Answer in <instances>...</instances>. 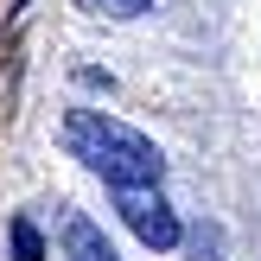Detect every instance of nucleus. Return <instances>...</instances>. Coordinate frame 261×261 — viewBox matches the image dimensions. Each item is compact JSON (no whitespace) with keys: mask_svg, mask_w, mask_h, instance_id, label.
I'll return each instance as SVG.
<instances>
[{"mask_svg":"<svg viewBox=\"0 0 261 261\" xmlns=\"http://www.w3.org/2000/svg\"><path fill=\"white\" fill-rule=\"evenodd\" d=\"M64 147L89 172H102L115 191H160V172H166L160 147L147 134H134L127 121L102 115V109H70L64 115Z\"/></svg>","mask_w":261,"mask_h":261,"instance_id":"obj_1","label":"nucleus"},{"mask_svg":"<svg viewBox=\"0 0 261 261\" xmlns=\"http://www.w3.org/2000/svg\"><path fill=\"white\" fill-rule=\"evenodd\" d=\"M115 204H121L127 229H134L147 249H178V217H172V204H166L160 191H115Z\"/></svg>","mask_w":261,"mask_h":261,"instance_id":"obj_2","label":"nucleus"},{"mask_svg":"<svg viewBox=\"0 0 261 261\" xmlns=\"http://www.w3.org/2000/svg\"><path fill=\"white\" fill-rule=\"evenodd\" d=\"M64 249H70V261H121L109 249V236H102L89 217H70V229H64Z\"/></svg>","mask_w":261,"mask_h":261,"instance_id":"obj_3","label":"nucleus"},{"mask_svg":"<svg viewBox=\"0 0 261 261\" xmlns=\"http://www.w3.org/2000/svg\"><path fill=\"white\" fill-rule=\"evenodd\" d=\"M13 261H45V242L25 217H13Z\"/></svg>","mask_w":261,"mask_h":261,"instance_id":"obj_4","label":"nucleus"},{"mask_svg":"<svg viewBox=\"0 0 261 261\" xmlns=\"http://www.w3.org/2000/svg\"><path fill=\"white\" fill-rule=\"evenodd\" d=\"M83 7H96V13H115V19H134V13H147V0H83Z\"/></svg>","mask_w":261,"mask_h":261,"instance_id":"obj_5","label":"nucleus"}]
</instances>
